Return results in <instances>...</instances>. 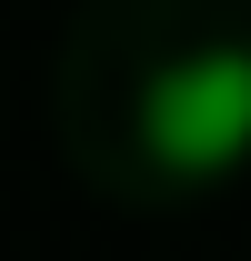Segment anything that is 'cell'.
<instances>
[{"mask_svg":"<svg viewBox=\"0 0 251 261\" xmlns=\"http://www.w3.org/2000/svg\"><path fill=\"white\" fill-rule=\"evenodd\" d=\"M141 151H151L171 181H231L251 161V50L241 40H201L181 61L151 70L141 91Z\"/></svg>","mask_w":251,"mask_h":261,"instance_id":"obj_1","label":"cell"}]
</instances>
